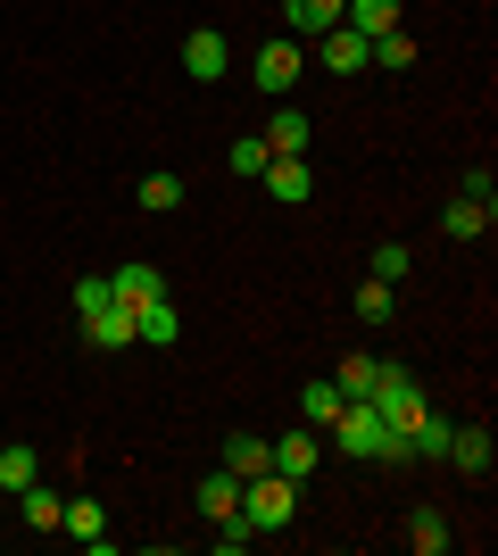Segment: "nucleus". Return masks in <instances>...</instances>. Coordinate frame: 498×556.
Instances as JSON below:
<instances>
[{
    "instance_id": "f257e3e1",
    "label": "nucleus",
    "mask_w": 498,
    "mask_h": 556,
    "mask_svg": "<svg viewBox=\"0 0 498 556\" xmlns=\"http://www.w3.org/2000/svg\"><path fill=\"white\" fill-rule=\"evenodd\" d=\"M324 432H332V448H341L349 465H357V457H374V465H407V457H416V448H407V432H391L366 399H341V416H332Z\"/></svg>"
},
{
    "instance_id": "f03ea898",
    "label": "nucleus",
    "mask_w": 498,
    "mask_h": 556,
    "mask_svg": "<svg viewBox=\"0 0 498 556\" xmlns=\"http://www.w3.org/2000/svg\"><path fill=\"white\" fill-rule=\"evenodd\" d=\"M241 515H250V532H291V515H299V482H283L274 465L241 482Z\"/></svg>"
},
{
    "instance_id": "7ed1b4c3",
    "label": "nucleus",
    "mask_w": 498,
    "mask_h": 556,
    "mask_svg": "<svg viewBox=\"0 0 498 556\" xmlns=\"http://www.w3.org/2000/svg\"><path fill=\"white\" fill-rule=\"evenodd\" d=\"M250 75H258L266 100H291V84L308 75V50L291 42V34H274V42H258V59H250Z\"/></svg>"
},
{
    "instance_id": "20e7f679",
    "label": "nucleus",
    "mask_w": 498,
    "mask_h": 556,
    "mask_svg": "<svg viewBox=\"0 0 498 556\" xmlns=\"http://www.w3.org/2000/svg\"><path fill=\"white\" fill-rule=\"evenodd\" d=\"M316 457H324V432H316V424H291L283 441H266V465H274L283 482H308Z\"/></svg>"
},
{
    "instance_id": "39448f33",
    "label": "nucleus",
    "mask_w": 498,
    "mask_h": 556,
    "mask_svg": "<svg viewBox=\"0 0 498 556\" xmlns=\"http://www.w3.org/2000/svg\"><path fill=\"white\" fill-rule=\"evenodd\" d=\"M225 67H233L225 34H216V25H191V34H183V75H191V84H225Z\"/></svg>"
},
{
    "instance_id": "423d86ee",
    "label": "nucleus",
    "mask_w": 498,
    "mask_h": 556,
    "mask_svg": "<svg viewBox=\"0 0 498 556\" xmlns=\"http://www.w3.org/2000/svg\"><path fill=\"white\" fill-rule=\"evenodd\" d=\"M316 59H324L332 75H366V67H374V42L349 34V25H332V34H316Z\"/></svg>"
},
{
    "instance_id": "0eeeda50",
    "label": "nucleus",
    "mask_w": 498,
    "mask_h": 556,
    "mask_svg": "<svg viewBox=\"0 0 498 556\" xmlns=\"http://www.w3.org/2000/svg\"><path fill=\"white\" fill-rule=\"evenodd\" d=\"M490 457H498L490 424H457V432H449V465L465 473V482H490Z\"/></svg>"
},
{
    "instance_id": "6e6552de",
    "label": "nucleus",
    "mask_w": 498,
    "mask_h": 556,
    "mask_svg": "<svg viewBox=\"0 0 498 556\" xmlns=\"http://www.w3.org/2000/svg\"><path fill=\"white\" fill-rule=\"evenodd\" d=\"M490 216H498L490 191H465V200H449V208H440V232H449V241H482V232H490Z\"/></svg>"
},
{
    "instance_id": "1a4fd4ad",
    "label": "nucleus",
    "mask_w": 498,
    "mask_h": 556,
    "mask_svg": "<svg viewBox=\"0 0 498 556\" xmlns=\"http://www.w3.org/2000/svg\"><path fill=\"white\" fill-rule=\"evenodd\" d=\"M266 150H274V159H308V141H316V125L299 109H291V100H274V125H266Z\"/></svg>"
},
{
    "instance_id": "9d476101",
    "label": "nucleus",
    "mask_w": 498,
    "mask_h": 556,
    "mask_svg": "<svg viewBox=\"0 0 498 556\" xmlns=\"http://www.w3.org/2000/svg\"><path fill=\"white\" fill-rule=\"evenodd\" d=\"M266 200H283V208H299V200H316V175H308V159H266Z\"/></svg>"
},
{
    "instance_id": "9b49d317",
    "label": "nucleus",
    "mask_w": 498,
    "mask_h": 556,
    "mask_svg": "<svg viewBox=\"0 0 498 556\" xmlns=\"http://www.w3.org/2000/svg\"><path fill=\"white\" fill-rule=\"evenodd\" d=\"M133 341H150V349H175V341H183V316H175V300L133 307Z\"/></svg>"
},
{
    "instance_id": "f8f14e48",
    "label": "nucleus",
    "mask_w": 498,
    "mask_h": 556,
    "mask_svg": "<svg viewBox=\"0 0 498 556\" xmlns=\"http://www.w3.org/2000/svg\"><path fill=\"white\" fill-rule=\"evenodd\" d=\"M108 291H117V307H150V300H166V275L158 266H117Z\"/></svg>"
},
{
    "instance_id": "ddd939ff",
    "label": "nucleus",
    "mask_w": 498,
    "mask_h": 556,
    "mask_svg": "<svg viewBox=\"0 0 498 556\" xmlns=\"http://www.w3.org/2000/svg\"><path fill=\"white\" fill-rule=\"evenodd\" d=\"M191 498H200V515H208V523H225V515H241V473H225V465H216Z\"/></svg>"
},
{
    "instance_id": "4468645a",
    "label": "nucleus",
    "mask_w": 498,
    "mask_h": 556,
    "mask_svg": "<svg viewBox=\"0 0 498 556\" xmlns=\"http://www.w3.org/2000/svg\"><path fill=\"white\" fill-rule=\"evenodd\" d=\"M341 9H349V0H283V25L291 34H332Z\"/></svg>"
},
{
    "instance_id": "2eb2a0df",
    "label": "nucleus",
    "mask_w": 498,
    "mask_h": 556,
    "mask_svg": "<svg viewBox=\"0 0 498 556\" xmlns=\"http://www.w3.org/2000/svg\"><path fill=\"white\" fill-rule=\"evenodd\" d=\"M84 341H92V349H125V341H133V307L108 300L100 316H84Z\"/></svg>"
},
{
    "instance_id": "dca6fc26",
    "label": "nucleus",
    "mask_w": 498,
    "mask_h": 556,
    "mask_svg": "<svg viewBox=\"0 0 498 556\" xmlns=\"http://www.w3.org/2000/svg\"><path fill=\"white\" fill-rule=\"evenodd\" d=\"M59 532H67V540H84V548H92V540L108 532V507H100V498H67V507H59Z\"/></svg>"
},
{
    "instance_id": "f3484780",
    "label": "nucleus",
    "mask_w": 498,
    "mask_h": 556,
    "mask_svg": "<svg viewBox=\"0 0 498 556\" xmlns=\"http://www.w3.org/2000/svg\"><path fill=\"white\" fill-rule=\"evenodd\" d=\"M341 25L374 42V34H391V25H399V0H349V9H341Z\"/></svg>"
},
{
    "instance_id": "a211bd4d",
    "label": "nucleus",
    "mask_w": 498,
    "mask_h": 556,
    "mask_svg": "<svg viewBox=\"0 0 498 556\" xmlns=\"http://www.w3.org/2000/svg\"><path fill=\"white\" fill-rule=\"evenodd\" d=\"M34 482H42V457H34L25 441H9V448H0V490L17 498V490H34Z\"/></svg>"
},
{
    "instance_id": "6ab92c4d",
    "label": "nucleus",
    "mask_w": 498,
    "mask_h": 556,
    "mask_svg": "<svg viewBox=\"0 0 498 556\" xmlns=\"http://www.w3.org/2000/svg\"><path fill=\"white\" fill-rule=\"evenodd\" d=\"M216 465H225V473H241V482H250V473H266V441H258V432H233V441L216 448Z\"/></svg>"
},
{
    "instance_id": "aec40b11",
    "label": "nucleus",
    "mask_w": 498,
    "mask_h": 556,
    "mask_svg": "<svg viewBox=\"0 0 498 556\" xmlns=\"http://www.w3.org/2000/svg\"><path fill=\"white\" fill-rule=\"evenodd\" d=\"M407 548H416V556H440V548H449V515L416 507V515H407Z\"/></svg>"
},
{
    "instance_id": "412c9836",
    "label": "nucleus",
    "mask_w": 498,
    "mask_h": 556,
    "mask_svg": "<svg viewBox=\"0 0 498 556\" xmlns=\"http://www.w3.org/2000/svg\"><path fill=\"white\" fill-rule=\"evenodd\" d=\"M133 200H142L150 216H166V208H183V175H166V166H158V175H142V184H133Z\"/></svg>"
},
{
    "instance_id": "4be33fe9",
    "label": "nucleus",
    "mask_w": 498,
    "mask_h": 556,
    "mask_svg": "<svg viewBox=\"0 0 498 556\" xmlns=\"http://www.w3.org/2000/svg\"><path fill=\"white\" fill-rule=\"evenodd\" d=\"M366 275H374V282H407V275H416V257H407V241H374V257H366Z\"/></svg>"
},
{
    "instance_id": "5701e85b",
    "label": "nucleus",
    "mask_w": 498,
    "mask_h": 556,
    "mask_svg": "<svg viewBox=\"0 0 498 556\" xmlns=\"http://www.w3.org/2000/svg\"><path fill=\"white\" fill-rule=\"evenodd\" d=\"M374 374H382V357H341L332 391H341V399H366V391H374Z\"/></svg>"
},
{
    "instance_id": "b1692460",
    "label": "nucleus",
    "mask_w": 498,
    "mask_h": 556,
    "mask_svg": "<svg viewBox=\"0 0 498 556\" xmlns=\"http://www.w3.org/2000/svg\"><path fill=\"white\" fill-rule=\"evenodd\" d=\"M299 416H308L316 432H324V424L341 416V391H332V374H324V382H308V391H299Z\"/></svg>"
},
{
    "instance_id": "393cba45",
    "label": "nucleus",
    "mask_w": 498,
    "mask_h": 556,
    "mask_svg": "<svg viewBox=\"0 0 498 556\" xmlns=\"http://www.w3.org/2000/svg\"><path fill=\"white\" fill-rule=\"evenodd\" d=\"M17 498H25V523H34V532H59V507H67L59 490H42V482H34V490H17Z\"/></svg>"
},
{
    "instance_id": "a878e982",
    "label": "nucleus",
    "mask_w": 498,
    "mask_h": 556,
    "mask_svg": "<svg viewBox=\"0 0 498 556\" xmlns=\"http://www.w3.org/2000/svg\"><path fill=\"white\" fill-rule=\"evenodd\" d=\"M357 316H366V325H391V282H374V275H366V282H357Z\"/></svg>"
},
{
    "instance_id": "bb28decb",
    "label": "nucleus",
    "mask_w": 498,
    "mask_h": 556,
    "mask_svg": "<svg viewBox=\"0 0 498 556\" xmlns=\"http://www.w3.org/2000/svg\"><path fill=\"white\" fill-rule=\"evenodd\" d=\"M374 67H416V34H399V25L374 34Z\"/></svg>"
},
{
    "instance_id": "cd10ccee",
    "label": "nucleus",
    "mask_w": 498,
    "mask_h": 556,
    "mask_svg": "<svg viewBox=\"0 0 498 556\" xmlns=\"http://www.w3.org/2000/svg\"><path fill=\"white\" fill-rule=\"evenodd\" d=\"M108 300H117V291H108V275H84V282H75V316H100Z\"/></svg>"
},
{
    "instance_id": "c85d7f7f",
    "label": "nucleus",
    "mask_w": 498,
    "mask_h": 556,
    "mask_svg": "<svg viewBox=\"0 0 498 556\" xmlns=\"http://www.w3.org/2000/svg\"><path fill=\"white\" fill-rule=\"evenodd\" d=\"M266 159H274V150H266L258 134H241V141H233V175H266Z\"/></svg>"
}]
</instances>
